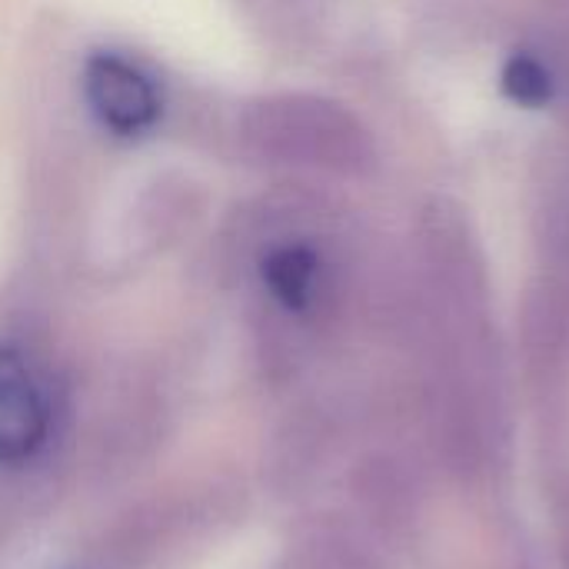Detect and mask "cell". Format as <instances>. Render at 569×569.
I'll return each instance as SVG.
<instances>
[{
	"instance_id": "6da1fadb",
	"label": "cell",
	"mask_w": 569,
	"mask_h": 569,
	"mask_svg": "<svg viewBox=\"0 0 569 569\" xmlns=\"http://www.w3.org/2000/svg\"><path fill=\"white\" fill-rule=\"evenodd\" d=\"M243 137L277 163L337 173H360L373 163V143L363 123L340 103L310 93H277L250 103Z\"/></svg>"
},
{
	"instance_id": "7a4b0ae2",
	"label": "cell",
	"mask_w": 569,
	"mask_h": 569,
	"mask_svg": "<svg viewBox=\"0 0 569 569\" xmlns=\"http://www.w3.org/2000/svg\"><path fill=\"white\" fill-rule=\"evenodd\" d=\"M83 100L93 120L117 137H140L153 130L163 113L157 80L130 57L110 50L83 63Z\"/></svg>"
},
{
	"instance_id": "3957f363",
	"label": "cell",
	"mask_w": 569,
	"mask_h": 569,
	"mask_svg": "<svg viewBox=\"0 0 569 569\" xmlns=\"http://www.w3.org/2000/svg\"><path fill=\"white\" fill-rule=\"evenodd\" d=\"M50 407L23 353L0 347V463H27L47 443Z\"/></svg>"
},
{
	"instance_id": "277c9868",
	"label": "cell",
	"mask_w": 569,
	"mask_h": 569,
	"mask_svg": "<svg viewBox=\"0 0 569 569\" xmlns=\"http://www.w3.org/2000/svg\"><path fill=\"white\" fill-rule=\"evenodd\" d=\"M320 273L323 263L317 257L313 247L303 243H287L267 253L263 260V283L273 293L277 303H283L287 310H307L320 290Z\"/></svg>"
},
{
	"instance_id": "5b68a950",
	"label": "cell",
	"mask_w": 569,
	"mask_h": 569,
	"mask_svg": "<svg viewBox=\"0 0 569 569\" xmlns=\"http://www.w3.org/2000/svg\"><path fill=\"white\" fill-rule=\"evenodd\" d=\"M503 93L520 107H543L553 97V77L533 53H513L503 67Z\"/></svg>"
}]
</instances>
